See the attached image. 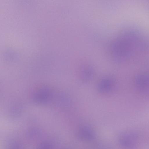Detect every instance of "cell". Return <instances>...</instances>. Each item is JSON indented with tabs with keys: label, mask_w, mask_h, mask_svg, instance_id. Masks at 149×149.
<instances>
[{
	"label": "cell",
	"mask_w": 149,
	"mask_h": 149,
	"mask_svg": "<svg viewBox=\"0 0 149 149\" xmlns=\"http://www.w3.org/2000/svg\"><path fill=\"white\" fill-rule=\"evenodd\" d=\"M81 74L84 79L87 80L90 79L92 77L93 72L91 69L86 68L82 71Z\"/></svg>",
	"instance_id": "cell-6"
},
{
	"label": "cell",
	"mask_w": 149,
	"mask_h": 149,
	"mask_svg": "<svg viewBox=\"0 0 149 149\" xmlns=\"http://www.w3.org/2000/svg\"><path fill=\"white\" fill-rule=\"evenodd\" d=\"M38 149H52V147L49 143L44 142L40 144Z\"/></svg>",
	"instance_id": "cell-8"
},
{
	"label": "cell",
	"mask_w": 149,
	"mask_h": 149,
	"mask_svg": "<svg viewBox=\"0 0 149 149\" xmlns=\"http://www.w3.org/2000/svg\"><path fill=\"white\" fill-rule=\"evenodd\" d=\"M78 135L81 139L87 141L92 140L95 137L93 130L87 126L80 127L78 130Z\"/></svg>",
	"instance_id": "cell-3"
},
{
	"label": "cell",
	"mask_w": 149,
	"mask_h": 149,
	"mask_svg": "<svg viewBox=\"0 0 149 149\" xmlns=\"http://www.w3.org/2000/svg\"><path fill=\"white\" fill-rule=\"evenodd\" d=\"M137 136L134 133H124L120 136L119 142L121 146L125 149H132L137 142Z\"/></svg>",
	"instance_id": "cell-2"
},
{
	"label": "cell",
	"mask_w": 149,
	"mask_h": 149,
	"mask_svg": "<svg viewBox=\"0 0 149 149\" xmlns=\"http://www.w3.org/2000/svg\"><path fill=\"white\" fill-rule=\"evenodd\" d=\"M144 39L136 33L130 32L118 37L113 44L112 54L118 60L129 58L143 52L146 47Z\"/></svg>",
	"instance_id": "cell-1"
},
{
	"label": "cell",
	"mask_w": 149,
	"mask_h": 149,
	"mask_svg": "<svg viewBox=\"0 0 149 149\" xmlns=\"http://www.w3.org/2000/svg\"><path fill=\"white\" fill-rule=\"evenodd\" d=\"M113 81L110 79H106L101 81L98 85L99 90L102 92L109 91L113 86Z\"/></svg>",
	"instance_id": "cell-5"
},
{
	"label": "cell",
	"mask_w": 149,
	"mask_h": 149,
	"mask_svg": "<svg viewBox=\"0 0 149 149\" xmlns=\"http://www.w3.org/2000/svg\"><path fill=\"white\" fill-rule=\"evenodd\" d=\"M136 83L140 87L149 89V74L139 75L136 78Z\"/></svg>",
	"instance_id": "cell-4"
},
{
	"label": "cell",
	"mask_w": 149,
	"mask_h": 149,
	"mask_svg": "<svg viewBox=\"0 0 149 149\" xmlns=\"http://www.w3.org/2000/svg\"><path fill=\"white\" fill-rule=\"evenodd\" d=\"M6 149H22L20 145L16 142L12 141L8 143Z\"/></svg>",
	"instance_id": "cell-7"
}]
</instances>
